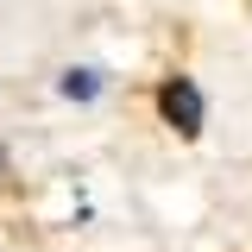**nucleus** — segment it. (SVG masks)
I'll list each match as a JSON object with an SVG mask.
<instances>
[{"instance_id":"nucleus-1","label":"nucleus","mask_w":252,"mask_h":252,"mask_svg":"<svg viewBox=\"0 0 252 252\" xmlns=\"http://www.w3.org/2000/svg\"><path fill=\"white\" fill-rule=\"evenodd\" d=\"M158 107H164V120L177 126L183 139H195V132H202V94H195V82H189V76H170V82L158 89Z\"/></svg>"},{"instance_id":"nucleus-2","label":"nucleus","mask_w":252,"mask_h":252,"mask_svg":"<svg viewBox=\"0 0 252 252\" xmlns=\"http://www.w3.org/2000/svg\"><path fill=\"white\" fill-rule=\"evenodd\" d=\"M94 89H101L94 69H69V76H63V94H69V101H94Z\"/></svg>"}]
</instances>
